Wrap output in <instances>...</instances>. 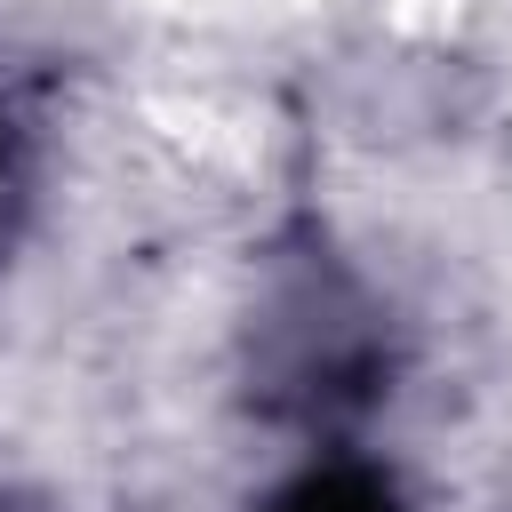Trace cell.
Returning <instances> with one entry per match:
<instances>
[{
	"mask_svg": "<svg viewBox=\"0 0 512 512\" xmlns=\"http://www.w3.org/2000/svg\"><path fill=\"white\" fill-rule=\"evenodd\" d=\"M16 184H24V160H16V128H8V112H0V224H8V208H16Z\"/></svg>",
	"mask_w": 512,
	"mask_h": 512,
	"instance_id": "7a4b0ae2",
	"label": "cell"
},
{
	"mask_svg": "<svg viewBox=\"0 0 512 512\" xmlns=\"http://www.w3.org/2000/svg\"><path fill=\"white\" fill-rule=\"evenodd\" d=\"M272 512H400V504H392V488H384L376 472H360V464H328V472H304Z\"/></svg>",
	"mask_w": 512,
	"mask_h": 512,
	"instance_id": "6da1fadb",
	"label": "cell"
},
{
	"mask_svg": "<svg viewBox=\"0 0 512 512\" xmlns=\"http://www.w3.org/2000/svg\"><path fill=\"white\" fill-rule=\"evenodd\" d=\"M0 512H8V504H0Z\"/></svg>",
	"mask_w": 512,
	"mask_h": 512,
	"instance_id": "3957f363",
	"label": "cell"
}]
</instances>
